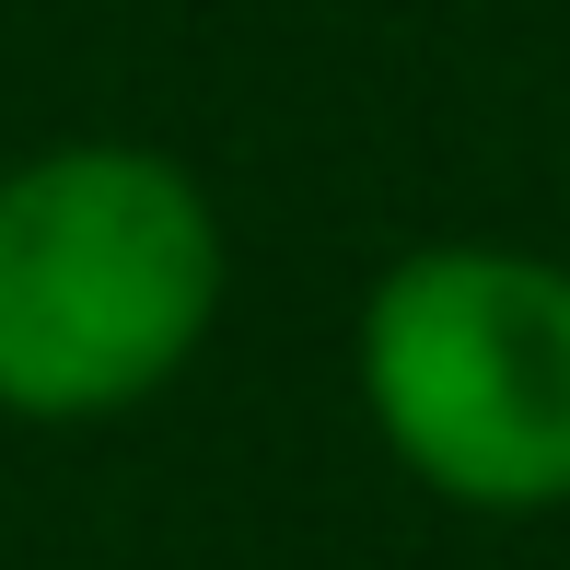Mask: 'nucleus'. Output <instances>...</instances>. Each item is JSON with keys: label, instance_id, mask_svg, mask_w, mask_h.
I'll use <instances>...</instances> for the list:
<instances>
[{"label": "nucleus", "instance_id": "1", "mask_svg": "<svg viewBox=\"0 0 570 570\" xmlns=\"http://www.w3.org/2000/svg\"><path fill=\"white\" fill-rule=\"evenodd\" d=\"M233 245L164 140H47L0 164V420L106 431L222 326Z\"/></svg>", "mask_w": 570, "mask_h": 570}, {"label": "nucleus", "instance_id": "2", "mask_svg": "<svg viewBox=\"0 0 570 570\" xmlns=\"http://www.w3.org/2000/svg\"><path fill=\"white\" fill-rule=\"evenodd\" d=\"M350 384L373 443L454 512H570V268L535 245H407L361 292Z\"/></svg>", "mask_w": 570, "mask_h": 570}]
</instances>
